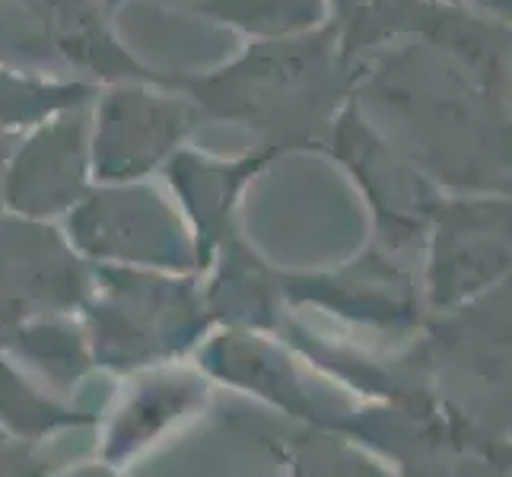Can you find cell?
<instances>
[{"label": "cell", "instance_id": "1", "mask_svg": "<svg viewBox=\"0 0 512 477\" xmlns=\"http://www.w3.org/2000/svg\"><path fill=\"white\" fill-rule=\"evenodd\" d=\"M325 42L328 35L303 42H268L252 48L239 64L214 77L179 83H185L220 115L277 125V118H287L303 105L312 109L322 102V96H331L334 61Z\"/></svg>", "mask_w": 512, "mask_h": 477}, {"label": "cell", "instance_id": "2", "mask_svg": "<svg viewBox=\"0 0 512 477\" xmlns=\"http://www.w3.org/2000/svg\"><path fill=\"white\" fill-rule=\"evenodd\" d=\"M188 121L182 102L153 99L147 93H112L102 102L96 128V169L105 179H128L140 175L156 159L179 144Z\"/></svg>", "mask_w": 512, "mask_h": 477}, {"label": "cell", "instance_id": "3", "mask_svg": "<svg viewBox=\"0 0 512 477\" xmlns=\"http://www.w3.org/2000/svg\"><path fill=\"white\" fill-rule=\"evenodd\" d=\"M86 172V147L80 121L42 131L20 153V163L10 172L7 201L26 214H51L80 198Z\"/></svg>", "mask_w": 512, "mask_h": 477}, {"label": "cell", "instance_id": "4", "mask_svg": "<svg viewBox=\"0 0 512 477\" xmlns=\"http://www.w3.org/2000/svg\"><path fill=\"white\" fill-rule=\"evenodd\" d=\"M497 223V220H493ZM509 261L503 229L484 226L481 233V207H462V214L452 210L443 233L436 239V296L439 303H455V296L484 287L487 277H497Z\"/></svg>", "mask_w": 512, "mask_h": 477}, {"label": "cell", "instance_id": "5", "mask_svg": "<svg viewBox=\"0 0 512 477\" xmlns=\"http://www.w3.org/2000/svg\"><path fill=\"white\" fill-rule=\"evenodd\" d=\"M48 39H55L70 58L80 64H90L93 70L105 74H144L137 70L128 55L109 39V29L102 26L99 0H42ZM147 77V74H144Z\"/></svg>", "mask_w": 512, "mask_h": 477}, {"label": "cell", "instance_id": "6", "mask_svg": "<svg viewBox=\"0 0 512 477\" xmlns=\"http://www.w3.org/2000/svg\"><path fill=\"white\" fill-rule=\"evenodd\" d=\"M204 10L261 35H287L306 29L322 16V0H207Z\"/></svg>", "mask_w": 512, "mask_h": 477}, {"label": "cell", "instance_id": "7", "mask_svg": "<svg viewBox=\"0 0 512 477\" xmlns=\"http://www.w3.org/2000/svg\"><path fill=\"white\" fill-rule=\"evenodd\" d=\"M77 93L86 90H74V86H61V90H45V86H32L26 80H16L0 74V118L4 121H26L51 112V109H64V105L77 102Z\"/></svg>", "mask_w": 512, "mask_h": 477}, {"label": "cell", "instance_id": "8", "mask_svg": "<svg viewBox=\"0 0 512 477\" xmlns=\"http://www.w3.org/2000/svg\"><path fill=\"white\" fill-rule=\"evenodd\" d=\"M77 477H109V474H102V471L93 468V471H83V474H77Z\"/></svg>", "mask_w": 512, "mask_h": 477}]
</instances>
